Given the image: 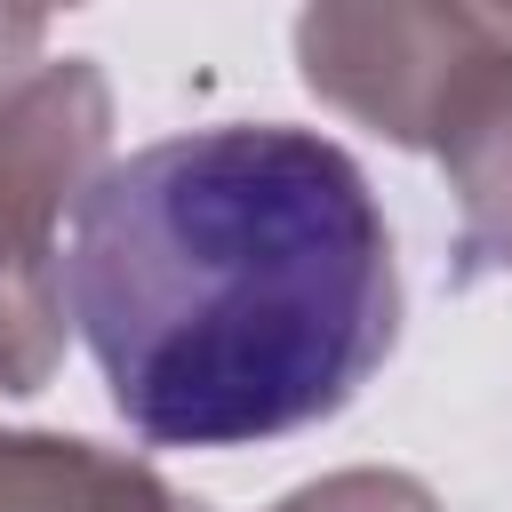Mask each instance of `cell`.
Instances as JSON below:
<instances>
[{"instance_id": "obj_1", "label": "cell", "mask_w": 512, "mask_h": 512, "mask_svg": "<svg viewBox=\"0 0 512 512\" xmlns=\"http://www.w3.org/2000/svg\"><path fill=\"white\" fill-rule=\"evenodd\" d=\"M64 304L144 448H256L328 424L392 360L400 256L344 144L224 120L96 176Z\"/></svg>"}, {"instance_id": "obj_2", "label": "cell", "mask_w": 512, "mask_h": 512, "mask_svg": "<svg viewBox=\"0 0 512 512\" xmlns=\"http://www.w3.org/2000/svg\"><path fill=\"white\" fill-rule=\"evenodd\" d=\"M112 168V88L88 56H48L0 96V392H40L64 360V224Z\"/></svg>"}, {"instance_id": "obj_3", "label": "cell", "mask_w": 512, "mask_h": 512, "mask_svg": "<svg viewBox=\"0 0 512 512\" xmlns=\"http://www.w3.org/2000/svg\"><path fill=\"white\" fill-rule=\"evenodd\" d=\"M512 48V16L504 8H416V0H368V8H304L296 16V72L304 88L376 128L400 152H424L448 96L496 56Z\"/></svg>"}, {"instance_id": "obj_4", "label": "cell", "mask_w": 512, "mask_h": 512, "mask_svg": "<svg viewBox=\"0 0 512 512\" xmlns=\"http://www.w3.org/2000/svg\"><path fill=\"white\" fill-rule=\"evenodd\" d=\"M456 192V288L512 280V48H496L440 112L432 144Z\"/></svg>"}, {"instance_id": "obj_5", "label": "cell", "mask_w": 512, "mask_h": 512, "mask_svg": "<svg viewBox=\"0 0 512 512\" xmlns=\"http://www.w3.org/2000/svg\"><path fill=\"white\" fill-rule=\"evenodd\" d=\"M0 512H208L144 456L72 432H0Z\"/></svg>"}, {"instance_id": "obj_6", "label": "cell", "mask_w": 512, "mask_h": 512, "mask_svg": "<svg viewBox=\"0 0 512 512\" xmlns=\"http://www.w3.org/2000/svg\"><path fill=\"white\" fill-rule=\"evenodd\" d=\"M272 512H440V496L416 472L392 464H352V472H320L304 488H288Z\"/></svg>"}, {"instance_id": "obj_7", "label": "cell", "mask_w": 512, "mask_h": 512, "mask_svg": "<svg viewBox=\"0 0 512 512\" xmlns=\"http://www.w3.org/2000/svg\"><path fill=\"white\" fill-rule=\"evenodd\" d=\"M40 40H48V16H32V8H0V96L24 88V80L40 72Z\"/></svg>"}]
</instances>
